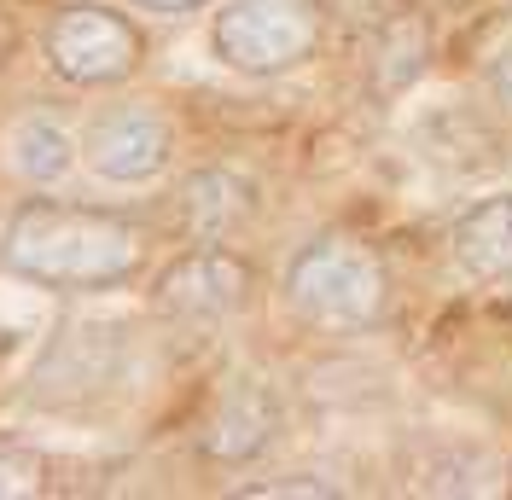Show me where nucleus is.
I'll use <instances>...</instances> for the list:
<instances>
[{
    "label": "nucleus",
    "instance_id": "20e7f679",
    "mask_svg": "<svg viewBox=\"0 0 512 500\" xmlns=\"http://www.w3.org/2000/svg\"><path fill=\"white\" fill-rule=\"evenodd\" d=\"M47 64L70 88H117L146 64V35L134 30L117 6L70 0L47 24Z\"/></svg>",
    "mask_w": 512,
    "mask_h": 500
},
{
    "label": "nucleus",
    "instance_id": "4468645a",
    "mask_svg": "<svg viewBox=\"0 0 512 500\" xmlns=\"http://www.w3.org/2000/svg\"><path fill=\"white\" fill-rule=\"evenodd\" d=\"M489 88L501 94V105H512V47H507L495 64H489Z\"/></svg>",
    "mask_w": 512,
    "mask_h": 500
},
{
    "label": "nucleus",
    "instance_id": "f03ea898",
    "mask_svg": "<svg viewBox=\"0 0 512 500\" xmlns=\"http://www.w3.org/2000/svg\"><path fill=\"white\" fill-rule=\"evenodd\" d=\"M286 291L309 326L361 332V326H379L384 303H390V274H384V256L373 245L326 233L291 256Z\"/></svg>",
    "mask_w": 512,
    "mask_h": 500
},
{
    "label": "nucleus",
    "instance_id": "2eb2a0df",
    "mask_svg": "<svg viewBox=\"0 0 512 500\" xmlns=\"http://www.w3.org/2000/svg\"><path fill=\"white\" fill-rule=\"evenodd\" d=\"M134 6H146V12H198L204 0H134Z\"/></svg>",
    "mask_w": 512,
    "mask_h": 500
},
{
    "label": "nucleus",
    "instance_id": "ddd939ff",
    "mask_svg": "<svg viewBox=\"0 0 512 500\" xmlns=\"http://www.w3.org/2000/svg\"><path fill=\"white\" fill-rule=\"evenodd\" d=\"M251 495H262V500L268 495H309L315 500V495H332V483H320V477H286V483H262V489H251Z\"/></svg>",
    "mask_w": 512,
    "mask_h": 500
},
{
    "label": "nucleus",
    "instance_id": "6e6552de",
    "mask_svg": "<svg viewBox=\"0 0 512 500\" xmlns=\"http://www.w3.org/2000/svg\"><path fill=\"white\" fill-rule=\"evenodd\" d=\"M251 181H239L233 169H198L181 181L175 192V227L187 233V239H227L239 221L251 216Z\"/></svg>",
    "mask_w": 512,
    "mask_h": 500
},
{
    "label": "nucleus",
    "instance_id": "7ed1b4c3",
    "mask_svg": "<svg viewBox=\"0 0 512 500\" xmlns=\"http://www.w3.org/2000/svg\"><path fill=\"white\" fill-rule=\"evenodd\" d=\"M326 35L320 0H227L216 12V53L239 76H286L315 59Z\"/></svg>",
    "mask_w": 512,
    "mask_h": 500
},
{
    "label": "nucleus",
    "instance_id": "9b49d317",
    "mask_svg": "<svg viewBox=\"0 0 512 500\" xmlns=\"http://www.w3.org/2000/svg\"><path fill=\"white\" fill-rule=\"evenodd\" d=\"M419 64H425V24H419L414 12H396L379 30V88L414 82Z\"/></svg>",
    "mask_w": 512,
    "mask_h": 500
},
{
    "label": "nucleus",
    "instance_id": "f257e3e1",
    "mask_svg": "<svg viewBox=\"0 0 512 500\" xmlns=\"http://www.w3.org/2000/svg\"><path fill=\"white\" fill-rule=\"evenodd\" d=\"M140 227L117 210L30 198L0 233V262L53 291H111L140 268Z\"/></svg>",
    "mask_w": 512,
    "mask_h": 500
},
{
    "label": "nucleus",
    "instance_id": "f8f14e48",
    "mask_svg": "<svg viewBox=\"0 0 512 500\" xmlns=\"http://www.w3.org/2000/svg\"><path fill=\"white\" fill-rule=\"evenodd\" d=\"M47 489V466L24 448H0V500H30Z\"/></svg>",
    "mask_w": 512,
    "mask_h": 500
},
{
    "label": "nucleus",
    "instance_id": "39448f33",
    "mask_svg": "<svg viewBox=\"0 0 512 500\" xmlns=\"http://www.w3.org/2000/svg\"><path fill=\"white\" fill-rule=\"evenodd\" d=\"M251 303V262L227 245H198L158 274V309L169 320H227Z\"/></svg>",
    "mask_w": 512,
    "mask_h": 500
},
{
    "label": "nucleus",
    "instance_id": "0eeeda50",
    "mask_svg": "<svg viewBox=\"0 0 512 500\" xmlns=\"http://www.w3.org/2000/svg\"><path fill=\"white\" fill-rule=\"evenodd\" d=\"M280 431V402H274V390L268 384H256V378H233L216 407L204 413V431H198V448H204V460H216V466H251L256 454L274 442Z\"/></svg>",
    "mask_w": 512,
    "mask_h": 500
},
{
    "label": "nucleus",
    "instance_id": "9d476101",
    "mask_svg": "<svg viewBox=\"0 0 512 500\" xmlns=\"http://www.w3.org/2000/svg\"><path fill=\"white\" fill-rule=\"evenodd\" d=\"M6 163L30 187H47V181H59L64 169L76 163V140L53 117H24V123H12V134H6Z\"/></svg>",
    "mask_w": 512,
    "mask_h": 500
},
{
    "label": "nucleus",
    "instance_id": "423d86ee",
    "mask_svg": "<svg viewBox=\"0 0 512 500\" xmlns=\"http://www.w3.org/2000/svg\"><path fill=\"white\" fill-rule=\"evenodd\" d=\"M175 152V134L152 105H111L99 111L88 134H82V157L99 181L111 187H134V181H152Z\"/></svg>",
    "mask_w": 512,
    "mask_h": 500
},
{
    "label": "nucleus",
    "instance_id": "1a4fd4ad",
    "mask_svg": "<svg viewBox=\"0 0 512 500\" xmlns=\"http://www.w3.org/2000/svg\"><path fill=\"white\" fill-rule=\"evenodd\" d=\"M460 274H472L478 285H495L512 274V192L478 198L448 233Z\"/></svg>",
    "mask_w": 512,
    "mask_h": 500
}]
</instances>
